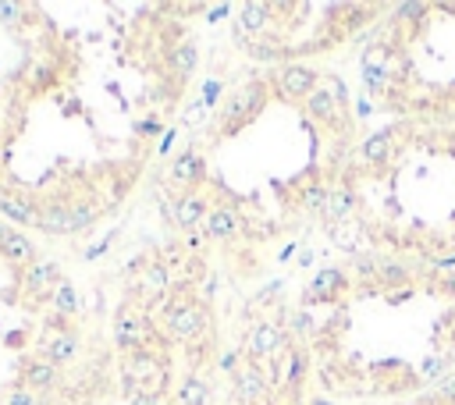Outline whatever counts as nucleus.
<instances>
[{"label":"nucleus","mask_w":455,"mask_h":405,"mask_svg":"<svg viewBox=\"0 0 455 405\" xmlns=\"http://www.w3.org/2000/svg\"><path fill=\"white\" fill-rule=\"evenodd\" d=\"M228 405H306L313 359L296 298L260 292L238 313V341L221 362Z\"/></svg>","instance_id":"nucleus-7"},{"label":"nucleus","mask_w":455,"mask_h":405,"mask_svg":"<svg viewBox=\"0 0 455 405\" xmlns=\"http://www.w3.org/2000/svg\"><path fill=\"white\" fill-rule=\"evenodd\" d=\"M356 64L384 118L455 121V4H395L363 39Z\"/></svg>","instance_id":"nucleus-6"},{"label":"nucleus","mask_w":455,"mask_h":405,"mask_svg":"<svg viewBox=\"0 0 455 405\" xmlns=\"http://www.w3.org/2000/svg\"><path fill=\"white\" fill-rule=\"evenodd\" d=\"M178 124L153 185L178 239L256 277L263 252L320 224L363 124L348 85L313 64H253Z\"/></svg>","instance_id":"nucleus-2"},{"label":"nucleus","mask_w":455,"mask_h":405,"mask_svg":"<svg viewBox=\"0 0 455 405\" xmlns=\"http://www.w3.org/2000/svg\"><path fill=\"white\" fill-rule=\"evenodd\" d=\"M192 11L0 8L14 43L0 72V217L36 234H82L153 178L196 82Z\"/></svg>","instance_id":"nucleus-1"},{"label":"nucleus","mask_w":455,"mask_h":405,"mask_svg":"<svg viewBox=\"0 0 455 405\" xmlns=\"http://www.w3.org/2000/svg\"><path fill=\"white\" fill-rule=\"evenodd\" d=\"M114 345L65 263L0 217V405H111Z\"/></svg>","instance_id":"nucleus-5"},{"label":"nucleus","mask_w":455,"mask_h":405,"mask_svg":"<svg viewBox=\"0 0 455 405\" xmlns=\"http://www.w3.org/2000/svg\"><path fill=\"white\" fill-rule=\"evenodd\" d=\"M395 4H324V0H256L232 8V43L253 64H309L366 39Z\"/></svg>","instance_id":"nucleus-8"},{"label":"nucleus","mask_w":455,"mask_h":405,"mask_svg":"<svg viewBox=\"0 0 455 405\" xmlns=\"http://www.w3.org/2000/svg\"><path fill=\"white\" fill-rule=\"evenodd\" d=\"M327 398H417L455 373V267L345 256L296 295Z\"/></svg>","instance_id":"nucleus-3"},{"label":"nucleus","mask_w":455,"mask_h":405,"mask_svg":"<svg viewBox=\"0 0 455 405\" xmlns=\"http://www.w3.org/2000/svg\"><path fill=\"white\" fill-rule=\"evenodd\" d=\"M320 231L345 256L455 267V121L384 118L363 128Z\"/></svg>","instance_id":"nucleus-4"}]
</instances>
